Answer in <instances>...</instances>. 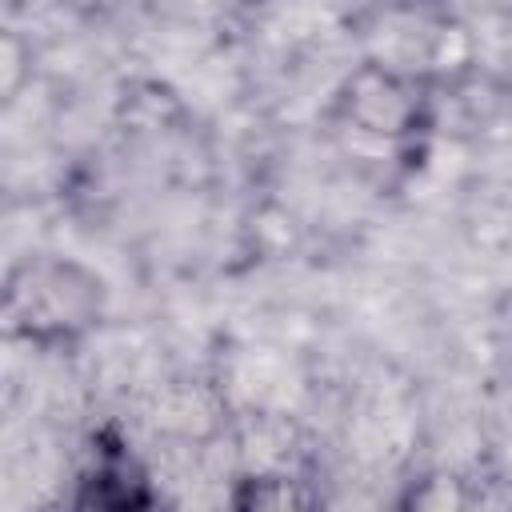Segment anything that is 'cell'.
<instances>
[{"instance_id": "1", "label": "cell", "mask_w": 512, "mask_h": 512, "mask_svg": "<svg viewBox=\"0 0 512 512\" xmlns=\"http://www.w3.org/2000/svg\"><path fill=\"white\" fill-rule=\"evenodd\" d=\"M108 312V284L96 268L60 252H32L4 276V332L36 352L80 348Z\"/></svg>"}, {"instance_id": "4", "label": "cell", "mask_w": 512, "mask_h": 512, "mask_svg": "<svg viewBox=\"0 0 512 512\" xmlns=\"http://www.w3.org/2000/svg\"><path fill=\"white\" fill-rule=\"evenodd\" d=\"M244 492L236 496V504H256V508H300L312 504L316 496L304 488V480L288 476V472H256L248 480H240Z\"/></svg>"}, {"instance_id": "3", "label": "cell", "mask_w": 512, "mask_h": 512, "mask_svg": "<svg viewBox=\"0 0 512 512\" xmlns=\"http://www.w3.org/2000/svg\"><path fill=\"white\" fill-rule=\"evenodd\" d=\"M136 484H144V476L136 472V464L128 456H116V452H104L96 460V468L84 476V496L80 504H100V508H132V504H144L148 496L144 492H132Z\"/></svg>"}, {"instance_id": "2", "label": "cell", "mask_w": 512, "mask_h": 512, "mask_svg": "<svg viewBox=\"0 0 512 512\" xmlns=\"http://www.w3.org/2000/svg\"><path fill=\"white\" fill-rule=\"evenodd\" d=\"M332 116L360 140L408 144L432 124V80L412 64L368 56L336 84Z\"/></svg>"}]
</instances>
